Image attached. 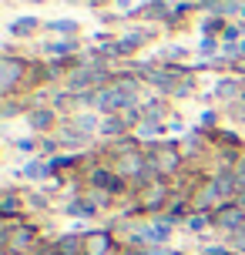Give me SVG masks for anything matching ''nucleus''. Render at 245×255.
<instances>
[{
    "mask_svg": "<svg viewBox=\"0 0 245 255\" xmlns=\"http://www.w3.org/2000/svg\"><path fill=\"white\" fill-rule=\"evenodd\" d=\"M51 30L54 34H74L78 24H74V20H51Z\"/></svg>",
    "mask_w": 245,
    "mask_h": 255,
    "instance_id": "2",
    "label": "nucleus"
},
{
    "mask_svg": "<svg viewBox=\"0 0 245 255\" xmlns=\"http://www.w3.org/2000/svg\"><path fill=\"white\" fill-rule=\"evenodd\" d=\"M121 3H124V0H121Z\"/></svg>",
    "mask_w": 245,
    "mask_h": 255,
    "instance_id": "5",
    "label": "nucleus"
},
{
    "mask_svg": "<svg viewBox=\"0 0 245 255\" xmlns=\"http://www.w3.org/2000/svg\"><path fill=\"white\" fill-rule=\"evenodd\" d=\"M34 24H37V20H34V17H27V20H17L10 30H13V34H30V27H34Z\"/></svg>",
    "mask_w": 245,
    "mask_h": 255,
    "instance_id": "3",
    "label": "nucleus"
},
{
    "mask_svg": "<svg viewBox=\"0 0 245 255\" xmlns=\"http://www.w3.org/2000/svg\"><path fill=\"white\" fill-rule=\"evenodd\" d=\"M47 121H51V115H47V111H40V115H34V125H47Z\"/></svg>",
    "mask_w": 245,
    "mask_h": 255,
    "instance_id": "4",
    "label": "nucleus"
},
{
    "mask_svg": "<svg viewBox=\"0 0 245 255\" xmlns=\"http://www.w3.org/2000/svg\"><path fill=\"white\" fill-rule=\"evenodd\" d=\"M98 104H101L104 111H121V108H131V104H134V91H131V88H111V91H104L101 98H98Z\"/></svg>",
    "mask_w": 245,
    "mask_h": 255,
    "instance_id": "1",
    "label": "nucleus"
}]
</instances>
